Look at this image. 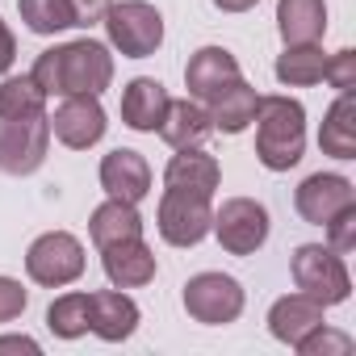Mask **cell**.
I'll return each instance as SVG.
<instances>
[{
	"label": "cell",
	"mask_w": 356,
	"mask_h": 356,
	"mask_svg": "<svg viewBox=\"0 0 356 356\" xmlns=\"http://www.w3.org/2000/svg\"><path fill=\"white\" fill-rule=\"evenodd\" d=\"M30 76L47 97H76V92L101 97L113 80V55L92 38H76L67 47L42 51Z\"/></svg>",
	"instance_id": "cell-1"
},
{
	"label": "cell",
	"mask_w": 356,
	"mask_h": 356,
	"mask_svg": "<svg viewBox=\"0 0 356 356\" xmlns=\"http://www.w3.org/2000/svg\"><path fill=\"white\" fill-rule=\"evenodd\" d=\"M306 151V109L293 97H260L256 109V159L268 172H289Z\"/></svg>",
	"instance_id": "cell-2"
},
{
	"label": "cell",
	"mask_w": 356,
	"mask_h": 356,
	"mask_svg": "<svg viewBox=\"0 0 356 356\" xmlns=\"http://www.w3.org/2000/svg\"><path fill=\"white\" fill-rule=\"evenodd\" d=\"M289 268H293L298 293H310V298L323 302V306H339V302H348V293H352V277H348L343 256L331 252V248H323V243H302V248L293 252Z\"/></svg>",
	"instance_id": "cell-3"
},
{
	"label": "cell",
	"mask_w": 356,
	"mask_h": 356,
	"mask_svg": "<svg viewBox=\"0 0 356 356\" xmlns=\"http://www.w3.org/2000/svg\"><path fill=\"white\" fill-rule=\"evenodd\" d=\"M105 34L113 51H122L126 59H147L163 42V17L147 0H122V5L105 9Z\"/></svg>",
	"instance_id": "cell-4"
},
{
	"label": "cell",
	"mask_w": 356,
	"mask_h": 356,
	"mask_svg": "<svg viewBox=\"0 0 356 356\" xmlns=\"http://www.w3.org/2000/svg\"><path fill=\"white\" fill-rule=\"evenodd\" d=\"M26 273L34 285L47 289H63L84 273V243L67 231H47L30 243L26 252Z\"/></svg>",
	"instance_id": "cell-5"
},
{
	"label": "cell",
	"mask_w": 356,
	"mask_h": 356,
	"mask_svg": "<svg viewBox=\"0 0 356 356\" xmlns=\"http://www.w3.org/2000/svg\"><path fill=\"white\" fill-rule=\"evenodd\" d=\"M163 243L172 248H193L210 235L214 227V210H210V197L202 193H185V189H168L159 197V218H155Z\"/></svg>",
	"instance_id": "cell-6"
},
{
	"label": "cell",
	"mask_w": 356,
	"mask_h": 356,
	"mask_svg": "<svg viewBox=\"0 0 356 356\" xmlns=\"http://www.w3.org/2000/svg\"><path fill=\"white\" fill-rule=\"evenodd\" d=\"M47 147H51V118L47 113L0 122V172H9V176L38 172L47 159Z\"/></svg>",
	"instance_id": "cell-7"
},
{
	"label": "cell",
	"mask_w": 356,
	"mask_h": 356,
	"mask_svg": "<svg viewBox=\"0 0 356 356\" xmlns=\"http://www.w3.org/2000/svg\"><path fill=\"white\" fill-rule=\"evenodd\" d=\"M185 310L206 327L235 323L243 314V285L227 273H197L185 285Z\"/></svg>",
	"instance_id": "cell-8"
},
{
	"label": "cell",
	"mask_w": 356,
	"mask_h": 356,
	"mask_svg": "<svg viewBox=\"0 0 356 356\" xmlns=\"http://www.w3.org/2000/svg\"><path fill=\"white\" fill-rule=\"evenodd\" d=\"M218 243L231 252V256H252L268 243V210L252 197H231L222 202V210L214 214V227Z\"/></svg>",
	"instance_id": "cell-9"
},
{
	"label": "cell",
	"mask_w": 356,
	"mask_h": 356,
	"mask_svg": "<svg viewBox=\"0 0 356 356\" xmlns=\"http://www.w3.org/2000/svg\"><path fill=\"white\" fill-rule=\"evenodd\" d=\"M105 109H101V101L97 97H88V92H76V97H63V105L55 109V118H51V134L63 143V147H72V151H88V147H97L101 138H105Z\"/></svg>",
	"instance_id": "cell-10"
},
{
	"label": "cell",
	"mask_w": 356,
	"mask_h": 356,
	"mask_svg": "<svg viewBox=\"0 0 356 356\" xmlns=\"http://www.w3.org/2000/svg\"><path fill=\"white\" fill-rule=\"evenodd\" d=\"M298 214L310 222V227H327L335 214H343L348 206H356V189L348 176H335V172H314L298 185V197H293Z\"/></svg>",
	"instance_id": "cell-11"
},
{
	"label": "cell",
	"mask_w": 356,
	"mask_h": 356,
	"mask_svg": "<svg viewBox=\"0 0 356 356\" xmlns=\"http://www.w3.org/2000/svg\"><path fill=\"white\" fill-rule=\"evenodd\" d=\"M101 189H105L109 197H118V202L138 206V202L151 193V168H147V159H143L138 151H130V147L109 151V155L101 159Z\"/></svg>",
	"instance_id": "cell-12"
},
{
	"label": "cell",
	"mask_w": 356,
	"mask_h": 356,
	"mask_svg": "<svg viewBox=\"0 0 356 356\" xmlns=\"http://www.w3.org/2000/svg\"><path fill=\"white\" fill-rule=\"evenodd\" d=\"M235 80H243V76H239V59L227 47H202L185 67V88L193 101H214Z\"/></svg>",
	"instance_id": "cell-13"
},
{
	"label": "cell",
	"mask_w": 356,
	"mask_h": 356,
	"mask_svg": "<svg viewBox=\"0 0 356 356\" xmlns=\"http://www.w3.org/2000/svg\"><path fill=\"white\" fill-rule=\"evenodd\" d=\"M134 327H138V306L122 289L88 293V331L92 335H101L105 343H122L134 335Z\"/></svg>",
	"instance_id": "cell-14"
},
{
	"label": "cell",
	"mask_w": 356,
	"mask_h": 356,
	"mask_svg": "<svg viewBox=\"0 0 356 356\" xmlns=\"http://www.w3.org/2000/svg\"><path fill=\"white\" fill-rule=\"evenodd\" d=\"M101 264L113 289H138L155 277V252L143 239H122V243L101 248Z\"/></svg>",
	"instance_id": "cell-15"
},
{
	"label": "cell",
	"mask_w": 356,
	"mask_h": 356,
	"mask_svg": "<svg viewBox=\"0 0 356 356\" xmlns=\"http://www.w3.org/2000/svg\"><path fill=\"white\" fill-rule=\"evenodd\" d=\"M218 181H222V168L202 147H185L181 155H172L168 168H163V185L168 189H185V193H202V197H214Z\"/></svg>",
	"instance_id": "cell-16"
},
{
	"label": "cell",
	"mask_w": 356,
	"mask_h": 356,
	"mask_svg": "<svg viewBox=\"0 0 356 356\" xmlns=\"http://www.w3.org/2000/svg\"><path fill=\"white\" fill-rule=\"evenodd\" d=\"M168 101H172V97H168V88H163L159 80L138 76V80H130L126 92H122V122H126L130 130L155 134L159 122H163V113H168Z\"/></svg>",
	"instance_id": "cell-17"
},
{
	"label": "cell",
	"mask_w": 356,
	"mask_h": 356,
	"mask_svg": "<svg viewBox=\"0 0 356 356\" xmlns=\"http://www.w3.org/2000/svg\"><path fill=\"white\" fill-rule=\"evenodd\" d=\"M214 134V122H210V109H202L197 101H168V113L159 122V138L176 151L185 147H202L206 138Z\"/></svg>",
	"instance_id": "cell-18"
},
{
	"label": "cell",
	"mask_w": 356,
	"mask_h": 356,
	"mask_svg": "<svg viewBox=\"0 0 356 356\" xmlns=\"http://www.w3.org/2000/svg\"><path fill=\"white\" fill-rule=\"evenodd\" d=\"M323 302H314L310 293H289V298H277L273 310H268V331L281 339V343H298L306 331H314L323 323Z\"/></svg>",
	"instance_id": "cell-19"
},
{
	"label": "cell",
	"mask_w": 356,
	"mask_h": 356,
	"mask_svg": "<svg viewBox=\"0 0 356 356\" xmlns=\"http://www.w3.org/2000/svg\"><path fill=\"white\" fill-rule=\"evenodd\" d=\"M277 30L285 47L318 42L327 34V5L323 0H277Z\"/></svg>",
	"instance_id": "cell-20"
},
{
	"label": "cell",
	"mask_w": 356,
	"mask_h": 356,
	"mask_svg": "<svg viewBox=\"0 0 356 356\" xmlns=\"http://www.w3.org/2000/svg\"><path fill=\"white\" fill-rule=\"evenodd\" d=\"M210 105V122H214V130H222V134H243L252 122H256V109H260V92L248 84V80H235L231 88H222L214 101H206Z\"/></svg>",
	"instance_id": "cell-21"
},
{
	"label": "cell",
	"mask_w": 356,
	"mask_h": 356,
	"mask_svg": "<svg viewBox=\"0 0 356 356\" xmlns=\"http://www.w3.org/2000/svg\"><path fill=\"white\" fill-rule=\"evenodd\" d=\"M88 235H92L97 248H109V243H122V239H143V214H138V206L109 197L105 206L92 210Z\"/></svg>",
	"instance_id": "cell-22"
},
{
	"label": "cell",
	"mask_w": 356,
	"mask_h": 356,
	"mask_svg": "<svg viewBox=\"0 0 356 356\" xmlns=\"http://www.w3.org/2000/svg\"><path fill=\"white\" fill-rule=\"evenodd\" d=\"M318 147H323V155L356 159V97L352 92H339L335 105L327 109L323 130H318Z\"/></svg>",
	"instance_id": "cell-23"
},
{
	"label": "cell",
	"mask_w": 356,
	"mask_h": 356,
	"mask_svg": "<svg viewBox=\"0 0 356 356\" xmlns=\"http://www.w3.org/2000/svg\"><path fill=\"white\" fill-rule=\"evenodd\" d=\"M277 80L285 88H310V84H323V72H327V55L318 51V42H302V47H285V55L277 59Z\"/></svg>",
	"instance_id": "cell-24"
},
{
	"label": "cell",
	"mask_w": 356,
	"mask_h": 356,
	"mask_svg": "<svg viewBox=\"0 0 356 356\" xmlns=\"http://www.w3.org/2000/svg\"><path fill=\"white\" fill-rule=\"evenodd\" d=\"M47 109V92L34 84V76H9L0 84V122L13 118H34Z\"/></svg>",
	"instance_id": "cell-25"
},
{
	"label": "cell",
	"mask_w": 356,
	"mask_h": 356,
	"mask_svg": "<svg viewBox=\"0 0 356 356\" xmlns=\"http://www.w3.org/2000/svg\"><path fill=\"white\" fill-rule=\"evenodd\" d=\"M47 327L59 339H80L88 335V293H63L47 310Z\"/></svg>",
	"instance_id": "cell-26"
},
{
	"label": "cell",
	"mask_w": 356,
	"mask_h": 356,
	"mask_svg": "<svg viewBox=\"0 0 356 356\" xmlns=\"http://www.w3.org/2000/svg\"><path fill=\"white\" fill-rule=\"evenodd\" d=\"M22 22L34 34H59L72 30V13H67V0H17Z\"/></svg>",
	"instance_id": "cell-27"
},
{
	"label": "cell",
	"mask_w": 356,
	"mask_h": 356,
	"mask_svg": "<svg viewBox=\"0 0 356 356\" xmlns=\"http://www.w3.org/2000/svg\"><path fill=\"white\" fill-rule=\"evenodd\" d=\"M302 356H348L352 352V339L343 331H331L327 323H318L314 331H306L298 343H293Z\"/></svg>",
	"instance_id": "cell-28"
},
{
	"label": "cell",
	"mask_w": 356,
	"mask_h": 356,
	"mask_svg": "<svg viewBox=\"0 0 356 356\" xmlns=\"http://www.w3.org/2000/svg\"><path fill=\"white\" fill-rule=\"evenodd\" d=\"M327 235H331V252H339V256H348L352 248H356V206H348L343 214H335L331 222H327Z\"/></svg>",
	"instance_id": "cell-29"
},
{
	"label": "cell",
	"mask_w": 356,
	"mask_h": 356,
	"mask_svg": "<svg viewBox=\"0 0 356 356\" xmlns=\"http://www.w3.org/2000/svg\"><path fill=\"white\" fill-rule=\"evenodd\" d=\"M323 80H331V88H339V92H352V88H356V51H339V55H331Z\"/></svg>",
	"instance_id": "cell-30"
},
{
	"label": "cell",
	"mask_w": 356,
	"mask_h": 356,
	"mask_svg": "<svg viewBox=\"0 0 356 356\" xmlns=\"http://www.w3.org/2000/svg\"><path fill=\"white\" fill-rule=\"evenodd\" d=\"M26 306H30V293L22 289V281L0 277V323H13Z\"/></svg>",
	"instance_id": "cell-31"
},
{
	"label": "cell",
	"mask_w": 356,
	"mask_h": 356,
	"mask_svg": "<svg viewBox=\"0 0 356 356\" xmlns=\"http://www.w3.org/2000/svg\"><path fill=\"white\" fill-rule=\"evenodd\" d=\"M105 9H109V0H67V13H72V26H97L105 22Z\"/></svg>",
	"instance_id": "cell-32"
},
{
	"label": "cell",
	"mask_w": 356,
	"mask_h": 356,
	"mask_svg": "<svg viewBox=\"0 0 356 356\" xmlns=\"http://www.w3.org/2000/svg\"><path fill=\"white\" fill-rule=\"evenodd\" d=\"M13 59H17V38H13V30L5 22H0V76L13 67Z\"/></svg>",
	"instance_id": "cell-33"
},
{
	"label": "cell",
	"mask_w": 356,
	"mask_h": 356,
	"mask_svg": "<svg viewBox=\"0 0 356 356\" xmlns=\"http://www.w3.org/2000/svg\"><path fill=\"white\" fill-rule=\"evenodd\" d=\"M0 352H30V356H38V343L30 335H5L0 339Z\"/></svg>",
	"instance_id": "cell-34"
},
{
	"label": "cell",
	"mask_w": 356,
	"mask_h": 356,
	"mask_svg": "<svg viewBox=\"0 0 356 356\" xmlns=\"http://www.w3.org/2000/svg\"><path fill=\"white\" fill-rule=\"evenodd\" d=\"M214 5H218L222 13H248V9L260 5V0H214Z\"/></svg>",
	"instance_id": "cell-35"
}]
</instances>
